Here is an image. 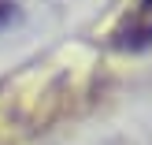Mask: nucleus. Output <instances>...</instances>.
<instances>
[{
  "instance_id": "nucleus-1",
  "label": "nucleus",
  "mask_w": 152,
  "mask_h": 145,
  "mask_svg": "<svg viewBox=\"0 0 152 145\" xmlns=\"http://www.w3.org/2000/svg\"><path fill=\"white\" fill-rule=\"evenodd\" d=\"M15 15H19V0H0V30L11 26Z\"/></svg>"
},
{
  "instance_id": "nucleus-2",
  "label": "nucleus",
  "mask_w": 152,
  "mask_h": 145,
  "mask_svg": "<svg viewBox=\"0 0 152 145\" xmlns=\"http://www.w3.org/2000/svg\"><path fill=\"white\" fill-rule=\"evenodd\" d=\"M145 4H148V0H145Z\"/></svg>"
}]
</instances>
